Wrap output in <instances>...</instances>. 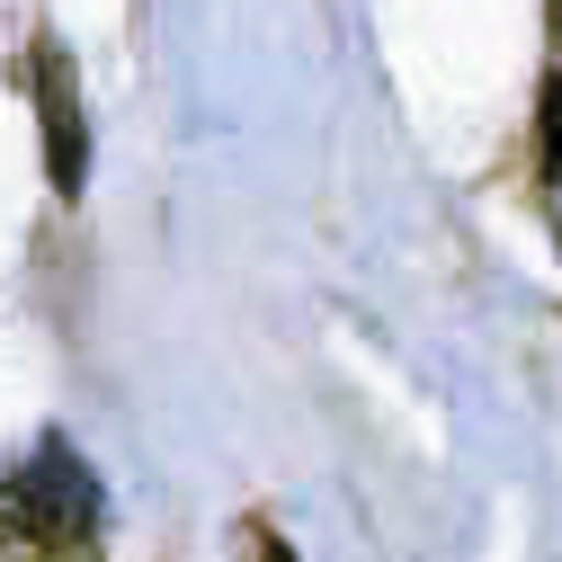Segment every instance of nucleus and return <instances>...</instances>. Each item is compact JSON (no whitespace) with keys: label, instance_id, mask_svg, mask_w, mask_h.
<instances>
[{"label":"nucleus","instance_id":"3","mask_svg":"<svg viewBox=\"0 0 562 562\" xmlns=\"http://www.w3.org/2000/svg\"><path fill=\"white\" fill-rule=\"evenodd\" d=\"M536 153H544V179L562 170V72L544 81V116H536Z\"/></svg>","mask_w":562,"mask_h":562},{"label":"nucleus","instance_id":"2","mask_svg":"<svg viewBox=\"0 0 562 562\" xmlns=\"http://www.w3.org/2000/svg\"><path fill=\"white\" fill-rule=\"evenodd\" d=\"M36 90H45V170H54V196H81L90 125H81V90H72V54H63L54 36H36Z\"/></svg>","mask_w":562,"mask_h":562},{"label":"nucleus","instance_id":"1","mask_svg":"<svg viewBox=\"0 0 562 562\" xmlns=\"http://www.w3.org/2000/svg\"><path fill=\"white\" fill-rule=\"evenodd\" d=\"M0 509H10V527H0L10 544H36L45 562H63V553H90V536H99V482L63 447H45L36 464L0 482Z\"/></svg>","mask_w":562,"mask_h":562},{"label":"nucleus","instance_id":"4","mask_svg":"<svg viewBox=\"0 0 562 562\" xmlns=\"http://www.w3.org/2000/svg\"><path fill=\"white\" fill-rule=\"evenodd\" d=\"M544 27H553V45H562V0H553V10H544Z\"/></svg>","mask_w":562,"mask_h":562}]
</instances>
